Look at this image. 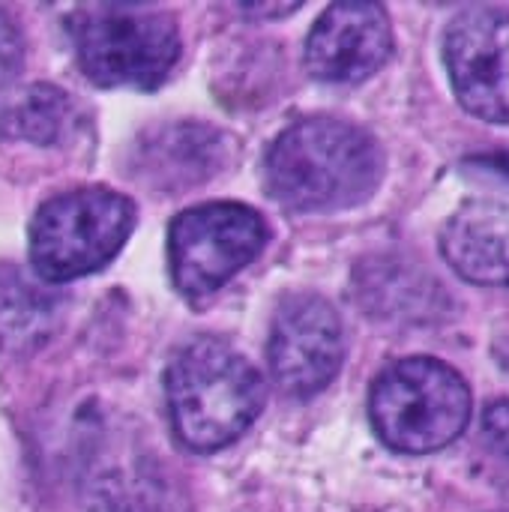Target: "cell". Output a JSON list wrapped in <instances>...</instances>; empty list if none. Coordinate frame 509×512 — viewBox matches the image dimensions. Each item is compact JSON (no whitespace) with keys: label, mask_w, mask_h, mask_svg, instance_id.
<instances>
[{"label":"cell","mask_w":509,"mask_h":512,"mask_svg":"<svg viewBox=\"0 0 509 512\" xmlns=\"http://www.w3.org/2000/svg\"><path fill=\"white\" fill-rule=\"evenodd\" d=\"M384 177L378 141L354 123L309 117L288 126L267 150L264 180L270 195L300 213L363 204Z\"/></svg>","instance_id":"obj_1"},{"label":"cell","mask_w":509,"mask_h":512,"mask_svg":"<svg viewBox=\"0 0 509 512\" xmlns=\"http://www.w3.org/2000/svg\"><path fill=\"white\" fill-rule=\"evenodd\" d=\"M174 435L195 453L234 444L264 408L258 369L228 342L201 336L183 345L165 372Z\"/></svg>","instance_id":"obj_2"},{"label":"cell","mask_w":509,"mask_h":512,"mask_svg":"<svg viewBox=\"0 0 509 512\" xmlns=\"http://www.w3.org/2000/svg\"><path fill=\"white\" fill-rule=\"evenodd\" d=\"M81 72L99 87H159L180 60L177 21L153 6H81L66 21Z\"/></svg>","instance_id":"obj_3"},{"label":"cell","mask_w":509,"mask_h":512,"mask_svg":"<svg viewBox=\"0 0 509 512\" xmlns=\"http://www.w3.org/2000/svg\"><path fill=\"white\" fill-rule=\"evenodd\" d=\"M132 198L105 186L51 195L30 219V264L45 282H72L102 270L135 228Z\"/></svg>","instance_id":"obj_4"},{"label":"cell","mask_w":509,"mask_h":512,"mask_svg":"<svg viewBox=\"0 0 509 512\" xmlns=\"http://www.w3.org/2000/svg\"><path fill=\"white\" fill-rule=\"evenodd\" d=\"M381 441L408 456L450 447L468 426L471 390L456 369L432 357H408L387 366L369 399Z\"/></svg>","instance_id":"obj_5"},{"label":"cell","mask_w":509,"mask_h":512,"mask_svg":"<svg viewBox=\"0 0 509 512\" xmlns=\"http://www.w3.org/2000/svg\"><path fill=\"white\" fill-rule=\"evenodd\" d=\"M267 243L264 219L243 204L213 201L183 210L168 231L171 276L180 294L207 297L258 258Z\"/></svg>","instance_id":"obj_6"},{"label":"cell","mask_w":509,"mask_h":512,"mask_svg":"<svg viewBox=\"0 0 509 512\" xmlns=\"http://www.w3.org/2000/svg\"><path fill=\"white\" fill-rule=\"evenodd\" d=\"M270 369L276 384L297 399L321 393L345 360L342 318L318 294L288 297L270 330Z\"/></svg>","instance_id":"obj_7"},{"label":"cell","mask_w":509,"mask_h":512,"mask_svg":"<svg viewBox=\"0 0 509 512\" xmlns=\"http://www.w3.org/2000/svg\"><path fill=\"white\" fill-rule=\"evenodd\" d=\"M444 60L459 102L492 123H509V9L471 6L447 27Z\"/></svg>","instance_id":"obj_8"},{"label":"cell","mask_w":509,"mask_h":512,"mask_svg":"<svg viewBox=\"0 0 509 512\" xmlns=\"http://www.w3.org/2000/svg\"><path fill=\"white\" fill-rule=\"evenodd\" d=\"M393 48V30L381 3H333L306 39V66L315 78L354 84L369 78Z\"/></svg>","instance_id":"obj_9"},{"label":"cell","mask_w":509,"mask_h":512,"mask_svg":"<svg viewBox=\"0 0 509 512\" xmlns=\"http://www.w3.org/2000/svg\"><path fill=\"white\" fill-rule=\"evenodd\" d=\"M447 264L477 285H509V210L471 201L450 216L441 234Z\"/></svg>","instance_id":"obj_10"},{"label":"cell","mask_w":509,"mask_h":512,"mask_svg":"<svg viewBox=\"0 0 509 512\" xmlns=\"http://www.w3.org/2000/svg\"><path fill=\"white\" fill-rule=\"evenodd\" d=\"M78 123L75 102L69 93L51 87V84H36L21 99L0 117V126L12 138H27L42 147L60 144Z\"/></svg>","instance_id":"obj_11"},{"label":"cell","mask_w":509,"mask_h":512,"mask_svg":"<svg viewBox=\"0 0 509 512\" xmlns=\"http://www.w3.org/2000/svg\"><path fill=\"white\" fill-rule=\"evenodd\" d=\"M24 66V36L12 15L0 9V90L21 72Z\"/></svg>","instance_id":"obj_12"},{"label":"cell","mask_w":509,"mask_h":512,"mask_svg":"<svg viewBox=\"0 0 509 512\" xmlns=\"http://www.w3.org/2000/svg\"><path fill=\"white\" fill-rule=\"evenodd\" d=\"M483 441H486L489 453L498 462H504L509 471V399L495 402L483 414Z\"/></svg>","instance_id":"obj_13"},{"label":"cell","mask_w":509,"mask_h":512,"mask_svg":"<svg viewBox=\"0 0 509 512\" xmlns=\"http://www.w3.org/2000/svg\"><path fill=\"white\" fill-rule=\"evenodd\" d=\"M498 357H501V366L509 369V336H501V339H498Z\"/></svg>","instance_id":"obj_14"}]
</instances>
